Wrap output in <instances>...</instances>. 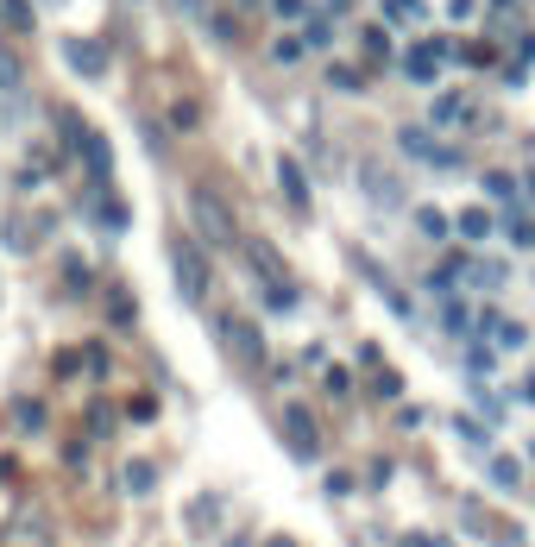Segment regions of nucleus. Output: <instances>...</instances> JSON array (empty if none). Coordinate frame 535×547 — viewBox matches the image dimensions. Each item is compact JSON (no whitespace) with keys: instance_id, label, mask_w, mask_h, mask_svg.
Here are the masks:
<instances>
[{"instance_id":"nucleus-1","label":"nucleus","mask_w":535,"mask_h":547,"mask_svg":"<svg viewBox=\"0 0 535 547\" xmlns=\"http://www.w3.org/2000/svg\"><path fill=\"white\" fill-rule=\"evenodd\" d=\"M170 270H177V290L189 302H208V258H202V246H195V239H177L170 246Z\"/></svg>"},{"instance_id":"nucleus-2","label":"nucleus","mask_w":535,"mask_h":547,"mask_svg":"<svg viewBox=\"0 0 535 547\" xmlns=\"http://www.w3.org/2000/svg\"><path fill=\"white\" fill-rule=\"evenodd\" d=\"M284 434H290V453L296 459H321V428L303 402H284Z\"/></svg>"},{"instance_id":"nucleus-3","label":"nucleus","mask_w":535,"mask_h":547,"mask_svg":"<svg viewBox=\"0 0 535 547\" xmlns=\"http://www.w3.org/2000/svg\"><path fill=\"white\" fill-rule=\"evenodd\" d=\"M189 208H195V227H202L215 246H233V221H227V208L215 201V189H195V195H189Z\"/></svg>"},{"instance_id":"nucleus-4","label":"nucleus","mask_w":535,"mask_h":547,"mask_svg":"<svg viewBox=\"0 0 535 547\" xmlns=\"http://www.w3.org/2000/svg\"><path fill=\"white\" fill-rule=\"evenodd\" d=\"M397 145H404L416 164H441V170H453V164H460V152H447L441 139H429L422 126H404V132H397Z\"/></svg>"},{"instance_id":"nucleus-5","label":"nucleus","mask_w":535,"mask_h":547,"mask_svg":"<svg viewBox=\"0 0 535 547\" xmlns=\"http://www.w3.org/2000/svg\"><path fill=\"white\" fill-rule=\"evenodd\" d=\"M221 333H227V347H233L246 365H264V340H258V327H252V321H233V315H227V321H221Z\"/></svg>"},{"instance_id":"nucleus-6","label":"nucleus","mask_w":535,"mask_h":547,"mask_svg":"<svg viewBox=\"0 0 535 547\" xmlns=\"http://www.w3.org/2000/svg\"><path fill=\"white\" fill-rule=\"evenodd\" d=\"M278 183H284V195H290V208H296V215H309V176H303V164H296V158H278Z\"/></svg>"},{"instance_id":"nucleus-7","label":"nucleus","mask_w":535,"mask_h":547,"mask_svg":"<svg viewBox=\"0 0 535 547\" xmlns=\"http://www.w3.org/2000/svg\"><path fill=\"white\" fill-rule=\"evenodd\" d=\"M441 57H447V44H441V38H429L422 51H410V63H404V70H410L416 82H435V70H441Z\"/></svg>"},{"instance_id":"nucleus-8","label":"nucleus","mask_w":535,"mask_h":547,"mask_svg":"<svg viewBox=\"0 0 535 547\" xmlns=\"http://www.w3.org/2000/svg\"><path fill=\"white\" fill-rule=\"evenodd\" d=\"M63 57H70V70H83V76H101V51H95V44L70 38V44H63Z\"/></svg>"},{"instance_id":"nucleus-9","label":"nucleus","mask_w":535,"mask_h":547,"mask_svg":"<svg viewBox=\"0 0 535 547\" xmlns=\"http://www.w3.org/2000/svg\"><path fill=\"white\" fill-rule=\"evenodd\" d=\"M466 107H473L466 95H441V101L429 107V120H441V126H460V120H466Z\"/></svg>"},{"instance_id":"nucleus-10","label":"nucleus","mask_w":535,"mask_h":547,"mask_svg":"<svg viewBox=\"0 0 535 547\" xmlns=\"http://www.w3.org/2000/svg\"><path fill=\"white\" fill-rule=\"evenodd\" d=\"M152 485H158V465H152V459H132V465H126V491H139V497H146Z\"/></svg>"},{"instance_id":"nucleus-11","label":"nucleus","mask_w":535,"mask_h":547,"mask_svg":"<svg viewBox=\"0 0 535 547\" xmlns=\"http://www.w3.org/2000/svg\"><path fill=\"white\" fill-rule=\"evenodd\" d=\"M460 233H466V239H492V215H485V208H466V215H460Z\"/></svg>"},{"instance_id":"nucleus-12","label":"nucleus","mask_w":535,"mask_h":547,"mask_svg":"<svg viewBox=\"0 0 535 547\" xmlns=\"http://www.w3.org/2000/svg\"><path fill=\"white\" fill-rule=\"evenodd\" d=\"M384 20H397V26H416V20H422V0H384Z\"/></svg>"},{"instance_id":"nucleus-13","label":"nucleus","mask_w":535,"mask_h":547,"mask_svg":"<svg viewBox=\"0 0 535 547\" xmlns=\"http://www.w3.org/2000/svg\"><path fill=\"white\" fill-rule=\"evenodd\" d=\"M366 189H372V201H404V189H397L390 176H378V170H366Z\"/></svg>"},{"instance_id":"nucleus-14","label":"nucleus","mask_w":535,"mask_h":547,"mask_svg":"<svg viewBox=\"0 0 535 547\" xmlns=\"http://www.w3.org/2000/svg\"><path fill=\"white\" fill-rule=\"evenodd\" d=\"M498 347H510V353L529 347V327H523V321H498Z\"/></svg>"},{"instance_id":"nucleus-15","label":"nucleus","mask_w":535,"mask_h":547,"mask_svg":"<svg viewBox=\"0 0 535 547\" xmlns=\"http://www.w3.org/2000/svg\"><path fill=\"white\" fill-rule=\"evenodd\" d=\"M0 20H7L13 32H26V26H32V13H26V0H0Z\"/></svg>"},{"instance_id":"nucleus-16","label":"nucleus","mask_w":535,"mask_h":547,"mask_svg":"<svg viewBox=\"0 0 535 547\" xmlns=\"http://www.w3.org/2000/svg\"><path fill=\"white\" fill-rule=\"evenodd\" d=\"M492 365H498V359H492V347H473V353H466V371H473V378H479V371L492 378Z\"/></svg>"},{"instance_id":"nucleus-17","label":"nucleus","mask_w":535,"mask_h":547,"mask_svg":"<svg viewBox=\"0 0 535 547\" xmlns=\"http://www.w3.org/2000/svg\"><path fill=\"white\" fill-rule=\"evenodd\" d=\"M492 478H498V485L510 491V485H516V478H523V465H516V459H492Z\"/></svg>"},{"instance_id":"nucleus-18","label":"nucleus","mask_w":535,"mask_h":547,"mask_svg":"<svg viewBox=\"0 0 535 547\" xmlns=\"http://www.w3.org/2000/svg\"><path fill=\"white\" fill-rule=\"evenodd\" d=\"M416 227H422V233H429V239H447V221H441V215H435V208H422V215H416Z\"/></svg>"},{"instance_id":"nucleus-19","label":"nucleus","mask_w":535,"mask_h":547,"mask_svg":"<svg viewBox=\"0 0 535 547\" xmlns=\"http://www.w3.org/2000/svg\"><path fill=\"white\" fill-rule=\"evenodd\" d=\"M441 327H447V333H466V302H447V309H441Z\"/></svg>"},{"instance_id":"nucleus-20","label":"nucleus","mask_w":535,"mask_h":547,"mask_svg":"<svg viewBox=\"0 0 535 547\" xmlns=\"http://www.w3.org/2000/svg\"><path fill=\"white\" fill-rule=\"evenodd\" d=\"M485 189H492V195H498V201H510V195H516V183H510V176H504V170H492V176H485Z\"/></svg>"},{"instance_id":"nucleus-21","label":"nucleus","mask_w":535,"mask_h":547,"mask_svg":"<svg viewBox=\"0 0 535 547\" xmlns=\"http://www.w3.org/2000/svg\"><path fill=\"white\" fill-rule=\"evenodd\" d=\"M271 57H278V63H296V57H303V44H296V38H278V44H271Z\"/></svg>"},{"instance_id":"nucleus-22","label":"nucleus","mask_w":535,"mask_h":547,"mask_svg":"<svg viewBox=\"0 0 535 547\" xmlns=\"http://www.w3.org/2000/svg\"><path fill=\"white\" fill-rule=\"evenodd\" d=\"M378 396H404V378H397V371H378Z\"/></svg>"},{"instance_id":"nucleus-23","label":"nucleus","mask_w":535,"mask_h":547,"mask_svg":"<svg viewBox=\"0 0 535 547\" xmlns=\"http://www.w3.org/2000/svg\"><path fill=\"white\" fill-rule=\"evenodd\" d=\"M271 13L278 20H303V0H271Z\"/></svg>"},{"instance_id":"nucleus-24","label":"nucleus","mask_w":535,"mask_h":547,"mask_svg":"<svg viewBox=\"0 0 535 547\" xmlns=\"http://www.w3.org/2000/svg\"><path fill=\"white\" fill-rule=\"evenodd\" d=\"M516 396H523V402H535V371L523 378V390H516Z\"/></svg>"},{"instance_id":"nucleus-25","label":"nucleus","mask_w":535,"mask_h":547,"mask_svg":"<svg viewBox=\"0 0 535 547\" xmlns=\"http://www.w3.org/2000/svg\"><path fill=\"white\" fill-rule=\"evenodd\" d=\"M271 547H290V541H271Z\"/></svg>"}]
</instances>
